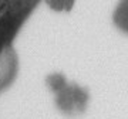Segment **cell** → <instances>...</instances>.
<instances>
[{
    "instance_id": "6da1fadb",
    "label": "cell",
    "mask_w": 128,
    "mask_h": 119,
    "mask_svg": "<svg viewBox=\"0 0 128 119\" xmlns=\"http://www.w3.org/2000/svg\"><path fill=\"white\" fill-rule=\"evenodd\" d=\"M58 94L57 96V106L58 109H61L64 114L73 115L78 114L84 109L86 102H87V96L86 94L76 87H67L66 84L63 85V88H60L58 91H54Z\"/></svg>"
}]
</instances>
